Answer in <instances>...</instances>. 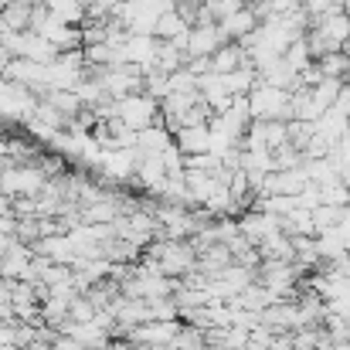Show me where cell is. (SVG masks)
I'll use <instances>...</instances> for the list:
<instances>
[{
	"instance_id": "7c38bea8",
	"label": "cell",
	"mask_w": 350,
	"mask_h": 350,
	"mask_svg": "<svg viewBox=\"0 0 350 350\" xmlns=\"http://www.w3.org/2000/svg\"><path fill=\"white\" fill-rule=\"evenodd\" d=\"M258 24H262V21H258V14L245 3L238 14H232V17H225V21H221V34H225L228 41H245Z\"/></svg>"
},
{
	"instance_id": "8fae6325",
	"label": "cell",
	"mask_w": 350,
	"mask_h": 350,
	"mask_svg": "<svg viewBox=\"0 0 350 350\" xmlns=\"http://www.w3.org/2000/svg\"><path fill=\"white\" fill-rule=\"evenodd\" d=\"M184 180H187V191H191V201H194V204H204V201L221 187V177H218V174H211V170H194V167H187Z\"/></svg>"
},
{
	"instance_id": "7402d4cb",
	"label": "cell",
	"mask_w": 350,
	"mask_h": 350,
	"mask_svg": "<svg viewBox=\"0 0 350 350\" xmlns=\"http://www.w3.org/2000/svg\"><path fill=\"white\" fill-rule=\"evenodd\" d=\"M174 344H177L180 350H204L208 347V334H204L201 327H194V323H184Z\"/></svg>"
},
{
	"instance_id": "603a6c76",
	"label": "cell",
	"mask_w": 350,
	"mask_h": 350,
	"mask_svg": "<svg viewBox=\"0 0 350 350\" xmlns=\"http://www.w3.org/2000/svg\"><path fill=\"white\" fill-rule=\"evenodd\" d=\"M245 7V0H204V10H208V17L215 21V24H221L225 17H232Z\"/></svg>"
},
{
	"instance_id": "9c48e42d",
	"label": "cell",
	"mask_w": 350,
	"mask_h": 350,
	"mask_svg": "<svg viewBox=\"0 0 350 350\" xmlns=\"http://www.w3.org/2000/svg\"><path fill=\"white\" fill-rule=\"evenodd\" d=\"M174 143L191 157V153H208L211 150V122H201V126H180L174 133Z\"/></svg>"
},
{
	"instance_id": "5b68a950",
	"label": "cell",
	"mask_w": 350,
	"mask_h": 350,
	"mask_svg": "<svg viewBox=\"0 0 350 350\" xmlns=\"http://www.w3.org/2000/svg\"><path fill=\"white\" fill-rule=\"evenodd\" d=\"M180 320H146L139 327H129L126 340L129 344H143V347H163V344H174L177 334H180Z\"/></svg>"
},
{
	"instance_id": "5bb4252c",
	"label": "cell",
	"mask_w": 350,
	"mask_h": 350,
	"mask_svg": "<svg viewBox=\"0 0 350 350\" xmlns=\"http://www.w3.org/2000/svg\"><path fill=\"white\" fill-rule=\"evenodd\" d=\"M65 334H72L85 350H103L109 340H113V334H109L106 327H99L96 320H89V323H68Z\"/></svg>"
},
{
	"instance_id": "cb8c5ba5",
	"label": "cell",
	"mask_w": 350,
	"mask_h": 350,
	"mask_svg": "<svg viewBox=\"0 0 350 350\" xmlns=\"http://www.w3.org/2000/svg\"><path fill=\"white\" fill-rule=\"evenodd\" d=\"M337 7H344V0H303V10H306L310 21H317V17L337 10Z\"/></svg>"
},
{
	"instance_id": "8992f818",
	"label": "cell",
	"mask_w": 350,
	"mask_h": 350,
	"mask_svg": "<svg viewBox=\"0 0 350 350\" xmlns=\"http://www.w3.org/2000/svg\"><path fill=\"white\" fill-rule=\"evenodd\" d=\"M228 38L221 34V24H194L187 34V58H211Z\"/></svg>"
},
{
	"instance_id": "44dd1931",
	"label": "cell",
	"mask_w": 350,
	"mask_h": 350,
	"mask_svg": "<svg viewBox=\"0 0 350 350\" xmlns=\"http://www.w3.org/2000/svg\"><path fill=\"white\" fill-rule=\"evenodd\" d=\"M282 58L289 62V68H293L296 75H299L303 68H310V65L317 62V58H313V51H310V44H306V34H303V38H296V41H293V44H289L286 51H282Z\"/></svg>"
},
{
	"instance_id": "ffe728a7",
	"label": "cell",
	"mask_w": 350,
	"mask_h": 350,
	"mask_svg": "<svg viewBox=\"0 0 350 350\" xmlns=\"http://www.w3.org/2000/svg\"><path fill=\"white\" fill-rule=\"evenodd\" d=\"M48 10L68 24H82L85 14H89V3L85 0H48Z\"/></svg>"
},
{
	"instance_id": "6da1fadb",
	"label": "cell",
	"mask_w": 350,
	"mask_h": 350,
	"mask_svg": "<svg viewBox=\"0 0 350 350\" xmlns=\"http://www.w3.org/2000/svg\"><path fill=\"white\" fill-rule=\"evenodd\" d=\"M146 255L157 258L160 272H167L174 279H184L198 269V248L191 238H153L146 245Z\"/></svg>"
},
{
	"instance_id": "e0dca14e",
	"label": "cell",
	"mask_w": 350,
	"mask_h": 350,
	"mask_svg": "<svg viewBox=\"0 0 350 350\" xmlns=\"http://www.w3.org/2000/svg\"><path fill=\"white\" fill-rule=\"evenodd\" d=\"M282 232L289 234V238H296V234H317L313 211H310V208H303V204H296L289 215H282Z\"/></svg>"
},
{
	"instance_id": "f1b7e54d",
	"label": "cell",
	"mask_w": 350,
	"mask_h": 350,
	"mask_svg": "<svg viewBox=\"0 0 350 350\" xmlns=\"http://www.w3.org/2000/svg\"><path fill=\"white\" fill-rule=\"evenodd\" d=\"M31 3H48V0H31Z\"/></svg>"
},
{
	"instance_id": "ac0fdd59",
	"label": "cell",
	"mask_w": 350,
	"mask_h": 350,
	"mask_svg": "<svg viewBox=\"0 0 350 350\" xmlns=\"http://www.w3.org/2000/svg\"><path fill=\"white\" fill-rule=\"evenodd\" d=\"M31 14H34V3H31V0H14V3L0 14V21L7 24V31H27V27H31Z\"/></svg>"
},
{
	"instance_id": "484cf974",
	"label": "cell",
	"mask_w": 350,
	"mask_h": 350,
	"mask_svg": "<svg viewBox=\"0 0 350 350\" xmlns=\"http://www.w3.org/2000/svg\"><path fill=\"white\" fill-rule=\"evenodd\" d=\"M303 0H272V17L275 14H289V10H299Z\"/></svg>"
},
{
	"instance_id": "ba28073f",
	"label": "cell",
	"mask_w": 350,
	"mask_h": 350,
	"mask_svg": "<svg viewBox=\"0 0 350 350\" xmlns=\"http://www.w3.org/2000/svg\"><path fill=\"white\" fill-rule=\"evenodd\" d=\"M252 58H248V48L241 44V41H225L215 55H211V72H218V75H228L234 68H241V65H248Z\"/></svg>"
},
{
	"instance_id": "7a4b0ae2",
	"label": "cell",
	"mask_w": 350,
	"mask_h": 350,
	"mask_svg": "<svg viewBox=\"0 0 350 350\" xmlns=\"http://www.w3.org/2000/svg\"><path fill=\"white\" fill-rule=\"evenodd\" d=\"M248 106H252V119H293V92L279 89V85H265L258 82L248 92Z\"/></svg>"
},
{
	"instance_id": "277c9868",
	"label": "cell",
	"mask_w": 350,
	"mask_h": 350,
	"mask_svg": "<svg viewBox=\"0 0 350 350\" xmlns=\"http://www.w3.org/2000/svg\"><path fill=\"white\" fill-rule=\"evenodd\" d=\"M116 119H122L129 129H146V126H153V122H163L160 99H153V96H146V92L122 96V99H116Z\"/></svg>"
},
{
	"instance_id": "52a82bcc",
	"label": "cell",
	"mask_w": 350,
	"mask_h": 350,
	"mask_svg": "<svg viewBox=\"0 0 350 350\" xmlns=\"http://www.w3.org/2000/svg\"><path fill=\"white\" fill-rule=\"evenodd\" d=\"M157 44H160V38H153V34H129L126 44H122V65H136V68H143V75H146V72L153 68Z\"/></svg>"
},
{
	"instance_id": "2e32d148",
	"label": "cell",
	"mask_w": 350,
	"mask_h": 350,
	"mask_svg": "<svg viewBox=\"0 0 350 350\" xmlns=\"http://www.w3.org/2000/svg\"><path fill=\"white\" fill-rule=\"evenodd\" d=\"M221 79H225V85H228V92H232V96H248V92L258 85V68L248 62V65L234 68V72L221 75Z\"/></svg>"
},
{
	"instance_id": "4316f807",
	"label": "cell",
	"mask_w": 350,
	"mask_h": 350,
	"mask_svg": "<svg viewBox=\"0 0 350 350\" xmlns=\"http://www.w3.org/2000/svg\"><path fill=\"white\" fill-rule=\"evenodd\" d=\"M103 350H129V344H126V340H116V344L109 340V344H106V347H103Z\"/></svg>"
},
{
	"instance_id": "3957f363",
	"label": "cell",
	"mask_w": 350,
	"mask_h": 350,
	"mask_svg": "<svg viewBox=\"0 0 350 350\" xmlns=\"http://www.w3.org/2000/svg\"><path fill=\"white\" fill-rule=\"evenodd\" d=\"M48 177L38 163H7L0 167V191L10 198H38L44 191Z\"/></svg>"
},
{
	"instance_id": "4fadbf2b",
	"label": "cell",
	"mask_w": 350,
	"mask_h": 350,
	"mask_svg": "<svg viewBox=\"0 0 350 350\" xmlns=\"http://www.w3.org/2000/svg\"><path fill=\"white\" fill-rule=\"evenodd\" d=\"M167 146H174V129L167 122H153V126L139 129V139H136L139 153H163Z\"/></svg>"
},
{
	"instance_id": "d6986e66",
	"label": "cell",
	"mask_w": 350,
	"mask_h": 350,
	"mask_svg": "<svg viewBox=\"0 0 350 350\" xmlns=\"http://www.w3.org/2000/svg\"><path fill=\"white\" fill-rule=\"evenodd\" d=\"M320 72H323V79L350 82V55L347 51H327V55L320 58Z\"/></svg>"
},
{
	"instance_id": "9a60e30c",
	"label": "cell",
	"mask_w": 350,
	"mask_h": 350,
	"mask_svg": "<svg viewBox=\"0 0 350 350\" xmlns=\"http://www.w3.org/2000/svg\"><path fill=\"white\" fill-rule=\"evenodd\" d=\"M187 65V51L180 48V44H174V41H160L157 44V58H153V68L157 72H177V68H184Z\"/></svg>"
},
{
	"instance_id": "d4e9b609",
	"label": "cell",
	"mask_w": 350,
	"mask_h": 350,
	"mask_svg": "<svg viewBox=\"0 0 350 350\" xmlns=\"http://www.w3.org/2000/svg\"><path fill=\"white\" fill-rule=\"evenodd\" d=\"M0 350H21V344H17V320H0Z\"/></svg>"
},
{
	"instance_id": "30bf717a",
	"label": "cell",
	"mask_w": 350,
	"mask_h": 350,
	"mask_svg": "<svg viewBox=\"0 0 350 350\" xmlns=\"http://www.w3.org/2000/svg\"><path fill=\"white\" fill-rule=\"evenodd\" d=\"M198 92H201V99L215 109V113H221V109H228L232 106V92H228V85H225V79L218 75V72H208V75H201V85H198Z\"/></svg>"
},
{
	"instance_id": "83f0119b",
	"label": "cell",
	"mask_w": 350,
	"mask_h": 350,
	"mask_svg": "<svg viewBox=\"0 0 350 350\" xmlns=\"http://www.w3.org/2000/svg\"><path fill=\"white\" fill-rule=\"evenodd\" d=\"M10 3H14V0H0V14H3V10H7Z\"/></svg>"
}]
</instances>
